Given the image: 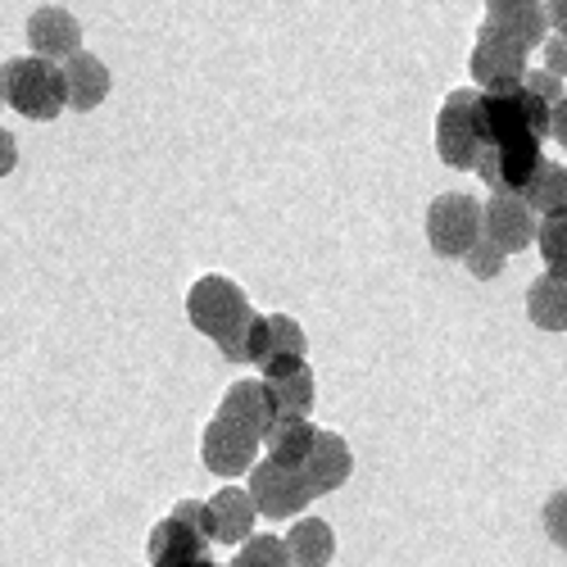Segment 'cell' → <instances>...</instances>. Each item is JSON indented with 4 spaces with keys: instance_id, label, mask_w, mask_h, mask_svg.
I'll use <instances>...</instances> for the list:
<instances>
[{
    "instance_id": "25",
    "label": "cell",
    "mask_w": 567,
    "mask_h": 567,
    "mask_svg": "<svg viewBox=\"0 0 567 567\" xmlns=\"http://www.w3.org/2000/svg\"><path fill=\"white\" fill-rule=\"evenodd\" d=\"M504 259H508V255H504L495 241H486V236H477V241H472V250L463 255L467 272H472V277H482V281L499 277V272H504Z\"/></svg>"
},
{
    "instance_id": "11",
    "label": "cell",
    "mask_w": 567,
    "mask_h": 567,
    "mask_svg": "<svg viewBox=\"0 0 567 567\" xmlns=\"http://www.w3.org/2000/svg\"><path fill=\"white\" fill-rule=\"evenodd\" d=\"M482 236L495 241L504 255H517L536 241V209L517 192H495L482 205Z\"/></svg>"
},
{
    "instance_id": "3",
    "label": "cell",
    "mask_w": 567,
    "mask_h": 567,
    "mask_svg": "<svg viewBox=\"0 0 567 567\" xmlns=\"http://www.w3.org/2000/svg\"><path fill=\"white\" fill-rule=\"evenodd\" d=\"M486 151V127H482V91H450L441 118H436V155L450 168H477Z\"/></svg>"
},
{
    "instance_id": "30",
    "label": "cell",
    "mask_w": 567,
    "mask_h": 567,
    "mask_svg": "<svg viewBox=\"0 0 567 567\" xmlns=\"http://www.w3.org/2000/svg\"><path fill=\"white\" fill-rule=\"evenodd\" d=\"M549 136L558 141V146H567V96L549 105Z\"/></svg>"
},
{
    "instance_id": "2",
    "label": "cell",
    "mask_w": 567,
    "mask_h": 567,
    "mask_svg": "<svg viewBox=\"0 0 567 567\" xmlns=\"http://www.w3.org/2000/svg\"><path fill=\"white\" fill-rule=\"evenodd\" d=\"M0 101L32 123H51L69 110L64 69L41 55H14L0 64Z\"/></svg>"
},
{
    "instance_id": "18",
    "label": "cell",
    "mask_w": 567,
    "mask_h": 567,
    "mask_svg": "<svg viewBox=\"0 0 567 567\" xmlns=\"http://www.w3.org/2000/svg\"><path fill=\"white\" fill-rule=\"evenodd\" d=\"M313 436H318V427H313L305 413H277L268 422V432H264V450L281 467H300L305 454H309V445H313Z\"/></svg>"
},
{
    "instance_id": "7",
    "label": "cell",
    "mask_w": 567,
    "mask_h": 567,
    "mask_svg": "<svg viewBox=\"0 0 567 567\" xmlns=\"http://www.w3.org/2000/svg\"><path fill=\"white\" fill-rule=\"evenodd\" d=\"M540 136H513V141H491L477 159V173L491 192H517L523 196V186L532 182V173L540 168Z\"/></svg>"
},
{
    "instance_id": "16",
    "label": "cell",
    "mask_w": 567,
    "mask_h": 567,
    "mask_svg": "<svg viewBox=\"0 0 567 567\" xmlns=\"http://www.w3.org/2000/svg\"><path fill=\"white\" fill-rule=\"evenodd\" d=\"M486 23H495V28L508 32L513 41H523L527 51L549 37L545 0H486Z\"/></svg>"
},
{
    "instance_id": "10",
    "label": "cell",
    "mask_w": 567,
    "mask_h": 567,
    "mask_svg": "<svg viewBox=\"0 0 567 567\" xmlns=\"http://www.w3.org/2000/svg\"><path fill=\"white\" fill-rule=\"evenodd\" d=\"M281 359H309L305 327L296 318H287V313H255L250 332H246L241 363H255L264 372L268 363H281Z\"/></svg>"
},
{
    "instance_id": "17",
    "label": "cell",
    "mask_w": 567,
    "mask_h": 567,
    "mask_svg": "<svg viewBox=\"0 0 567 567\" xmlns=\"http://www.w3.org/2000/svg\"><path fill=\"white\" fill-rule=\"evenodd\" d=\"M209 513H214V545H231V549L255 532V517H259L250 491H241V486H223L209 499Z\"/></svg>"
},
{
    "instance_id": "13",
    "label": "cell",
    "mask_w": 567,
    "mask_h": 567,
    "mask_svg": "<svg viewBox=\"0 0 567 567\" xmlns=\"http://www.w3.org/2000/svg\"><path fill=\"white\" fill-rule=\"evenodd\" d=\"M264 395L272 413H309L313 409V368L309 359H281L264 368Z\"/></svg>"
},
{
    "instance_id": "20",
    "label": "cell",
    "mask_w": 567,
    "mask_h": 567,
    "mask_svg": "<svg viewBox=\"0 0 567 567\" xmlns=\"http://www.w3.org/2000/svg\"><path fill=\"white\" fill-rule=\"evenodd\" d=\"M287 549H291V563L296 567H327L337 558V536L322 517H300L287 536Z\"/></svg>"
},
{
    "instance_id": "19",
    "label": "cell",
    "mask_w": 567,
    "mask_h": 567,
    "mask_svg": "<svg viewBox=\"0 0 567 567\" xmlns=\"http://www.w3.org/2000/svg\"><path fill=\"white\" fill-rule=\"evenodd\" d=\"M527 318L540 332H567V277L563 272H540L527 291Z\"/></svg>"
},
{
    "instance_id": "9",
    "label": "cell",
    "mask_w": 567,
    "mask_h": 567,
    "mask_svg": "<svg viewBox=\"0 0 567 567\" xmlns=\"http://www.w3.org/2000/svg\"><path fill=\"white\" fill-rule=\"evenodd\" d=\"M250 499H255V508L264 517H277V523H281V517L305 513V504L313 499V491H309L300 467H281V463L264 458V463L250 467Z\"/></svg>"
},
{
    "instance_id": "23",
    "label": "cell",
    "mask_w": 567,
    "mask_h": 567,
    "mask_svg": "<svg viewBox=\"0 0 567 567\" xmlns=\"http://www.w3.org/2000/svg\"><path fill=\"white\" fill-rule=\"evenodd\" d=\"M227 567H296L291 563V549L287 540H277V536H246L241 545H236V558Z\"/></svg>"
},
{
    "instance_id": "14",
    "label": "cell",
    "mask_w": 567,
    "mask_h": 567,
    "mask_svg": "<svg viewBox=\"0 0 567 567\" xmlns=\"http://www.w3.org/2000/svg\"><path fill=\"white\" fill-rule=\"evenodd\" d=\"M28 45H32V55L64 64L73 51H82V23L60 6H41L28 19Z\"/></svg>"
},
{
    "instance_id": "1",
    "label": "cell",
    "mask_w": 567,
    "mask_h": 567,
    "mask_svg": "<svg viewBox=\"0 0 567 567\" xmlns=\"http://www.w3.org/2000/svg\"><path fill=\"white\" fill-rule=\"evenodd\" d=\"M186 318H192V327L200 337H209L218 346V354L227 363H241V350H246V332H250V300L246 291L236 287L231 277H200L192 291H186Z\"/></svg>"
},
{
    "instance_id": "29",
    "label": "cell",
    "mask_w": 567,
    "mask_h": 567,
    "mask_svg": "<svg viewBox=\"0 0 567 567\" xmlns=\"http://www.w3.org/2000/svg\"><path fill=\"white\" fill-rule=\"evenodd\" d=\"M14 164H19V141H14L6 127H0V177H10Z\"/></svg>"
},
{
    "instance_id": "22",
    "label": "cell",
    "mask_w": 567,
    "mask_h": 567,
    "mask_svg": "<svg viewBox=\"0 0 567 567\" xmlns=\"http://www.w3.org/2000/svg\"><path fill=\"white\" fill-rule=\"evenodd\" d=\"M523 200H527L536 214H558V209H567V164L540 159V168H536L532 182L523 186Z\"/></svg>"
},
{
    "instance_id": "8",
    "label": "cell",
    "mask_w": 567,
    "mask_h": 567,
    "mask_svg": "<svg viewBox=\"0 0 567 567\" xmlns=\"http://www.w3.org/2000/svg\"><path fill=\"white\" fill-rule=\"evenodd\" d=\"M209 545L214 540L192 523V517L173 508L164 523H155V532L146 540V558H151V567H218L209 558Z\"/></svg>"
},
{
    "instance_id": "15",
    "label": "cell",
    "mask_w": 567,
    "mask_h": 567,
    "mask_svg": "<svg viewBox=\"0 0 567 567\" xmlns=\"http://www.w3.org/2000/svg\"><path fill=\"white\" fill-rule=\"evenodd\" d=\"M64 91H69V110H78V114H86V110H96V105H105V96H110V86H114V78H110V69H105V60H96L91 51H73L64 64Z\"/></svg>"
},
{
    "instance_id": "24",
    "label": "cell",
    "mask_w": 567,
    "mask_h": 567,
    "mask_svg": "<svg viewBox=\"0 0 567 567\" xmlns=\"http://www.w3.org/2000/svg\"><path fill=\"white\" fill-rule=\"evenodd\" d=\"M536 246H540L545 268L567 277V209L545 214V223H536Z\"/></svg>"
},
{
    "instance_id": "31",
    "label": "cell",
    "mask_w": 567,
    "mask_h": 567,
    "mask_svg": "<svg viewBox=\"0 0 567 567\" xmlns=\"http://www.w3.org/2000/svg\"><path fill=\"white\" fill-rule=\"evenodd\" d=\"M545 19H549L554 32L567 37V0H545Z\"/></svg>"
},
{
    "instance_id": "5",
    "label": "cell",
    "mask_w": 567,
    "mask_h": 567,
    "mask_svg": "<svg viewBox=\"0 0 567 567\" xmlns=\"http://www.w3.org/2000/svg\"><path fill=\"white\" fill-rule=\"evenodd\" d=\"M467 73L482 91L517 86L523 73H527V45L513 41L508 32H499L495 23H482L477 28V45H472V60H467Z\"/></svg>"
},
{
    "instance_id": "21",
    "label": "cell",
    "mask_w": 567,
    "mask_h": 567,
    "mask_svg": "<svg viewBox=\"0 0 567 567\" xmlns=\"http://www.w3.org/2000/svg\"><path fill=\"white\" fill-rule=\"evenodd\" d=\"M218 413H227V417H236V422H246V427H255L259 436L268 432V422L277 417V413L268 409L264 382H231L227 395H223V404H218Z\"/></svg>"
},
{
    "instance_id": "4",
    "label": "cell",
    "mask_w": 567,
    "mask_h": 567,
    "mask_svg": "<svg viewBox=\"0 0 567 567\" xmlns=\"http://www.w3.org/2000/svg\"><path fill=\"white\" fill-rule=\"evenodd\" d=\"M482 236V200L463 196V192H445L432 200L427 209V241L441 259H463L472 250V241Z\"/></svg>"
},
{
    "instance_id": "6",
    "label": "cell",
    "mask_w": 567,
    "mask_h": 567,
    "mask_svg": "<svg viewBox=\"0 0 567 567\" xmlns=\"http://www.w3.org/2000/svg\"><path fill=\"white\" fill-rule=\"evenodd\" d=\"M259 445H264V436L255 427H246V422H236L227 413H214L205 436H200V458L209 472H218V477H241V472L255 467Z\"/></svg>"
},
{
    "instance_id": "26",
    "label": "cell",
    "mask_w": 567,
    "mask_h": 567,
    "mask_svg": "<svg viewBox=\"0 0 567 567\" xmlns=\"http://www.w3.org/2000/svg\"><path fill=\"white\" fill-rule=\"evenodd\" d=\"M545 532L567 554V491H554L549 495V504H545Z\"/></svg>"
},
{
    "instance_id": "27",
    "label": "cell",
    "mask_w": 567,
    "mask_h": 567,
    "mask_svg": "<svg viewBox=\"0 0 567 567\" xmlns=\"http://www.w3.org/2000/svg\"><path fill=\"white\" fill-rule=\"evenodd\" d=\"M523 86H532L536 96H540V101H549V105L567 96V91H563V78H558V73H549V69H527V73H523Z\"/></svg>"
},
{
    "instance_id": "32",
    "label": "cell",
    "mask_w": 567,
    "mask_h": 567,
    "mask_svg": "<svg viewBox=\"0 0 567 567\" xmlns=\"http://www.w3.org/2000/svg\"><path fill=\"white\" fill-rule=\"evenodd\" d=\"M0 110H6V101H0Z\"/></svg>"
},
{
    "instance_id": "12",
    "label": "cell",
    "mask_w": 567,
    "mask_h": 567,
    "mask_svg": "<svg viewBox=\"0 0 567 567\" xmlns=\"http://www.w3.org/2000/svg\"><path fill=\"white\" fill-rule=\"evenodd\" d=\"M300 472H305V482H309L313 495H332V491H341V486L350 482V472H354V454H350L346 436H337V432H318L313 445H309V454H305V463H300Z\"/></svg>"
},
{
    "instance_id": "28",
    "label": "cell",
    "mask_w": 567,
    "mask_h": 567,
    "mask_svg": "<svg viewBox=\"0 0 567 567\" xmlns=\"http://www.w3.org/2000/svg\"><path fill=\"white\" fill-rule=\"evenodd\" d=\"M540 51H545V69L558 73V78H567V37H563V32L545 37V41H540Z\"/></svg>"
}]
</instances>
